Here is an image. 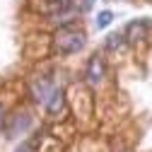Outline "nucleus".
Here are the masks:
<instances>
[{
    "label": "nucleus",
    "mask_w": 152,
    "mask_h": 152,
    "mask_svg": "<svg viewBox=\"0 0 152 152\" xmlns=\"http://www.w3.org/2000/svg\"><path fill=\"white\" fill-rule=\"evenodd\" d=\"M85 31L75 29V27H61L53 36V51L61 56H72L85 46Z\"/></svg>",
    "instance_id": "obj_1"
},
{
    "label": "nucleus",
    "mask_w": 152,
    "mask_h": 152,
    "mask_svg": "<svg viewBox=\"0 0 152 152\" xmlns=\"http://www.w3.org/2000/svg\"><path fill=\"white\" fill-rule=\"evenodd\" d=\"M104 72H106V65H104V58L99 53H94L92 58L87 61L85 65V82L89 87H99L102 80H104Z\"/></svg>",
    "instance_id": "obj_2"
},
{
    "label": "nucleus",
    "mask_w": 152,
    "mask_h": 152,
    "mask_svg": "<svg viewBox=\"0 0 152 152\" xmlns=\"http://www.w3.org/2000/svg\"><path fill=\"white\" fill-rule=\"evenodd\" d=\"M123 39L128 41V44H140V41H145L147 39V22L145 20H135V22H130L128 27H126V31H123Z\"/></svg>",
    "instance_id": "obj_3"
},
{
    "label": "nucleus",
    "mask_w": 152,
    "mask_h": 152,
    "mask_svg": "<svg viewBox=\"0 0 152 152\" xmlns=\"http://www.w3.org/2000/svg\"><path fill=\"white\" fill-rule=\"evenodd\" d=\"M63 106H65V94H63V89L53 87L51 94H48V99H46V111H48V116H56L58 111H63Z\"/></svg>",
    "instance_id": "obj_4"
},
{
    "label": "nucleus",
    "mask_w": 152,
    "mask_h": 152,
    "mask_svg": "<svg viewBox=\"0 0 152 152\" xmlns=\"http://www.w3.org/2000/svg\"><path fill=\"white\" fill-rule=\"evenodd\" d=\"M51 82L48 80H34L31 82V94H34V99L36 102H46L48 99V94H51Z\"/></svg>",
    "instance_id": "obj_5"
},
{
    "label": "nucleus",
    "mask_w": 152,
    "mask_h": 152,
    "mask_svg": "<svg viewBox=\"0 0 152 152\" xmlns=\"http://www.w3.org/2000/svg\"><path fill=\"white\" fill-rule=\"evenodd\" d=\"M24 128H29V113H17V116L12 118V123H10V128H7V133H10V138H15L20 130H24Z\"/></svg>",
    "instance_id": "obj_6"
},
{
    "label": "nucleus",
    "mask_w": 152,
    "mask_h": 152,
    "mask_svg": "<svg viewBox=\"0 0 152 152\" xmlns=\"http://www.w3.org/2000/svg\"><path fill=\"white\" fill-rule=\"evenodd\" d=\"M123 44H126V39H123V34H118V31L106 36V48H109V51H116V48H121Z\"/></svg>",
    "instance_id": "obj_7"
},
{
    "label": "nucleus",
    "mask_w": 152,
    "mask_h": 152,
    "mask_svg": "<svg viewBox=\"0 0 152 152\" xmlns=\"http://www.w3.org/2000/svg\"><path fill=\"white\" fill-rule=\"evenodd\" d=\"M111 20H113V12H111V10H102L99 17H97V27H99V29H106V27L111 24Z\"/></svg>",
    "instance_id": "obj_8"
},
{
    "label": "nucleus",
    "mask_w": 152,
    "mask_h": 152,
    "mask_svg": "<svg viewBox=\"0 0 152 152\" xmlns=\"http://www.w3.org/2000/svg\"><path fill=\"white\" fill-rule=\"evenodd\" d=\"M17 152H31V142H24V145H20V147H17Z\"/></svg>",
    "instance_id": "obj_9"
},
{
    "label": "nucleus",
    "mask_w": 152,
    "mask_h": 152,
    "mask_svg": "<svg viewBox=\"0 0 152 152\" xmlns=\"http://www.w3.org/2000/svg\"><path fill=\"white\" fill-rule=\"evenodd\" d=\"M3 121H5V111H3V106H0V128H3Z\"/></svg>",
    "instance_id": "obj_10"
}]
</instances>
